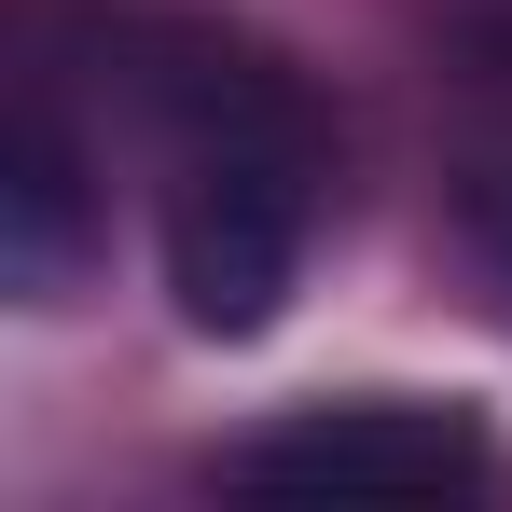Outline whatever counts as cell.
I'll return each mask as SVG.
<instances>
[{
  "mask_svg": "<svg viewBox=\"0 0 512 512\" xmlns=\"http://www.w3.org/2000/svg\"><path fill=\"white\" fill-rule=\"evenodd\" d=\"M485 471V416L457 402H305L222 443L236 499H443Z\"/></svg>",
  "mask_w": 512,
  "mask_h": 512,
  "instance_id": "obj_2",
  "label": "cell"
},
{
  "mask_svg": "<svg viewBox=\"0 0 512 512\" xmlns=\"http://www.w3.org/2000/svg\"><path fill=\"white\" fill-rule=\"evenodd\" d=\"M457 236H471V277H485V305L512 319V139L471 167V194H457Z\"/></svg>",
  "mask_w": 512,
  "mask_h": 512,
  "instance_id": "obj_4",
  "label": "cell"
},
{
  "mask_svg": "<svg viewBox=\"0 0 512 512\" xmlns=\"http://www.w3.org/2000/svg\"><path fill=\"white\" fill-rule=\"evenodd\" d=\"M84 263H97V167L56 125V97H14V139H0V277L28 305H70Z\"/></svg>",
  "mask_w": 512,
  "mask_h": 512,
  "instance_id": "obj_3",
  "label": "cell"
},
{
  "mask_svg": "<svg viewBox=\"0 0 512 512\" xmlns=\"http://www.w3.org/2000/svg\"><path fill=\"white\" fill-rule=\"evenodd\" d=\"M139 125H153V167H167V291L194 333L250 346L319 236V111L305 84L222 42V28H153L139 42Z\"/></svg>",
  "mask_w": 512,
  "mask_h": 512,
  "instance_id": "obj_1",
  "label": "cell"
}]
</instances>
